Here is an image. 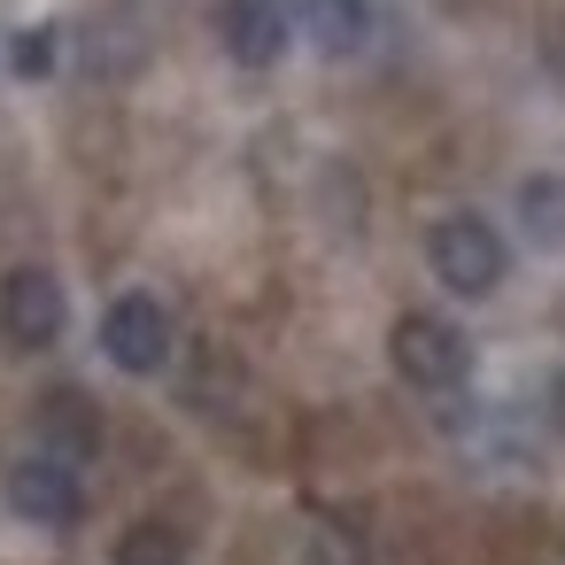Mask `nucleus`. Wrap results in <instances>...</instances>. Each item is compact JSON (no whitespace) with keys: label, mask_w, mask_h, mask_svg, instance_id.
<instances>
[{"label":"nucleus","mask_w":565,"mask_h":565,"mask_svg":"<svg viewBox=\"0 0 565 565\" xmlns=\"http://www.w3.org/2000/svg\"><path fill=\"white\" fill-rule=\"evenodd\" d=\"M426 264H434V279L449 287V295H465V302H480V295H495L503 287V233L488 225V217H472V210H449V217H434V233H426Z\"/></svg>","instance_id":"nucleus-1"},{"label":"nucleus","mask_w":565,"mask_h":565,"mask_svg":"<svg viewBox=\"0 0 565 565\" xmlns=\"http://www.w3.org/2000/svg\"><path fill=\"white\" fill-rule=\"evenodd\" d=\"M387 356H395V372L418 395H457L472 380V341L449 318H434V310H403L395 333H387Z\"/></svg>","instance_id":"nucleus-2"},{"label":"nucleus","mask_w":565,"mask_h":565,"mask_svg":"<svg viewBox=\"0 0 565 565\" xmlns=\"http://www.w3.org/2000/svg\"><path fill=\"white\" fill-rule=\"evenodd\" d=\"M71 326V295L47 264H17L9 279H0V341H9L17 356H40L55 349Z\"/></svg>","instance_id":"nucleus-3"},{"label":"nucleus","mask_w":565,"mask_h":565,"mask_svg":"<svg viewBox=\"0 0 565 565\" xmlns=\"http://www.w3.org/2000/svg\"><path fill=\"white\" fill-rule=\"evenodd\" d=\"M0 495H9V511L32 519V526H78V519H86V480H78V465H63V457H47V449L17 457L9 480H0Z\"/></svg>","instance_id":"nucleus-4"},{"label":"nucleus","mask_w":565,"mask_h":565,"mask_svg":"<svg viewBox=\"0 0 565 565\" xmlns=\"http://www.w3.org/2000/svg\"><path fill=\"white\" fill-rule=\"evenodd\" d=\"M102 356L117 372H132V380L163 372L171 364V310L156 295H117L109 318H102Z\"/></svg>","instance_id":"nucleus-5"},{"label":"nucleus","mask_w":565,"mask_h":565,"mask_svg":"<svg viewBox=\"0 0 565 565\" xmlns=\"http://www.w3.org/2000/svg\"><path fill=\"white\" fill-rule=\"evenodd\" d=\"M217 32H225V55L241 71H271L295 40V0H225Z\"/></svg>","instance_id":"nucleus-6"},{"label":"nucleus","mask_w":565,"mask_h":565,"mask_svg":"<svg viewBox=\"0 0 565 565\" xmlns=\"http://www.w3.org/2000/svg\"><path fill=\"white\" fill-rule=\"evenodd\" d=\"M32 441L47 457H63V465H86L102 449V403L86 387H47L40 411H32Z\"/></svg>","instance_id":"nucleus-7"},{"label":"nucleus","mask_w":565,"mask_h":565,"mask_svg":"<svg viewBox=\"0 0 565 565\" xmlns=\"http://www.w3.org/2000/svg\"><path fill=\"white\" fill-rule=\"evenodd\" d=\"M295 32H302L326 63L364 55V40H372V0H295Z\"/></svg>","instance_id":"nucleus-8"},{"label":"nucleus","mask_w":565,"mask_h":565,"mask_svg":"<svg viewBox=\"0 0 565 565\" xmlns=\"http://www.w3.org/2000/svg\"><path fill=\"white\" fill-rule=\"evenodd\" d=\"M519 233L550 256H565V179L557 171H534L519 179Z\"/></svg>","instance_id":"nucleus-9"},{"label":"nucleus","mask_w":565,"mask_h":565,"mask_svg":"<svg viewBox=\"0 0 565 565\" xmlns=\"http://www.w3.org/2000/svg\"><path fill=\"white\" fill-rule=\"evenodd\" d=\"M109 565H186V534L171 519H132L109 550Z\"/></svg>","instance_id":"nucleus-10"},{"label":"nucleus","mask_w":565,"mask_h":565,"mask_svg":"<svg viewBox=\"0 0 565 565\" xmlns=\"http://www.w3.org/2000/svg\"><path fill=\"white\" fill-rule=\"evenodd\" d=\"M55 24H32V32H17V47H9V71L17 78H55Z\"/></svg>","instance_id":"nucleus-11"},{"label":"nucleus","mask_w":565,"mask_h":565,"mask_svg":"<svg viewBox=\"0 0 565 565\" xmlns=\"http://www.w3.org/2000/svg\"><path fill=\"white\" fill-rule=\"evenodd\" d=\"M550 426L565 434V364H557V380H550Z\"/></svg>","instance_id":"nucleus-12"}]
</instances>
